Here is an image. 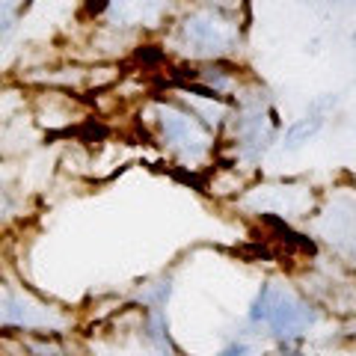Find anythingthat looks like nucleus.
Returning <instances> with one entry per match:
<instances>
[{"label":"nucleus","mask_w":356,"mask_h":356,"mask_svg":"<svg viewBox=\"0 0 356 356\" xmlns=\"http://www.w3.org/2000/svg\"><path fill=\"white\" fill-rule=\"evenodd\" d=\"M273 294H276L273 285H261V291H259V297L252 300V309H250V321H252V324H267L270 309H273Z\"/></svg>","instance_id":"obj_5"},{"label":"nucleus","mask_w":356,"mask_h":356,"mask_svg":"<svg viewBox=\"0 0 356 356\" xmlns=\"http://www.w3.org/2000/svg\"><path fill=\"white\" fill-rule=\"evenodd\" d=\"M181 33L199 54H222L235 44V27L214 13L187 15L181 24Z\"/></svg>","instance_id":"obj_2"},{"label":"nucleus","mask_w":356,"mask_h":356,"mask_svg":"<svg viewBox=\"0 0 356 356\" xmlns=\"http://www.w3.org/2000/svg\"><path fill=\"white\" fill-rule=\"evenodd\" d=\"M353 39H356V36H353Z\"/></svg>","instance_id":"obj_7"},{"label":"nucleus","mask_w":356,"mask_h":356,"mask_svg":"<svg viewBox=\"0 0 356 356\" xmlns=\"http://www.w3.org/2000/svg\"><path fill=\"white\" fill-rule=\"evenodd\" d=\"M161 131H163V140L170 143L172 149L191 154V158L205 154L208 143H211L202 119L193 116V113H184L181 107L161 104Z\"/></svg>","instance_id":"obj_1"},{"label":"nucleus","mask_w":356,"mask_h":356,"mask_svg":"<svg viewBox=\"0 0 356 356\" xmlns=\"http://www.w3.org/2000/svg\"><path fill=\"white\" fill-rule=\"evenodd\" d=\"M247 353H250L247 344H243V341H235V344H229V348L222 350L220 356H247Z\"/></svg>","instance_id":"obj_6"},{"label":"nucleus","mask_w":356,"mask_h":356,"mask_svg":"<svg viewBox=\"0 0 356 356\" xmlns=\"http://www.w3.org/2000/svg\"><path fill=\"white\" fill-rule=\"evenodd\" d=\"M315 321V312L309 303H303L300 297H294L291 291H280L276 288L273 294V309L270 318H267V327L276 339H294L303 330H309V324Z\"/></svg>","instance_id":"obj_3"},{"label":"nucleus","mask_w":356,"mask_h":356,"mask_svg":"<svg viewBox=\"0 0 356 356\" xmlns=\"http://www.w3.org/2000/svg\"><path fill=\"white\" fill-rule=\"evenodd\" d=\"M321 128H324V116H306V119L294 122V125L285 131V146L288 149H297L300 143H306L309 137H315Z\"/></svg>","instance_id":"obj_4"}]
</instances>
